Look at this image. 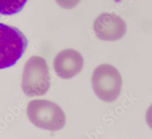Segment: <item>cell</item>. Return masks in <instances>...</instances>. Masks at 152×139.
I'll return each instance as SVG.
<instances>
[{"label":"cell","instance_id":"1","mask_svg":"<svg viewBox=\"0 0 152 139\" xmlns=\"http://www.w3.org/2000/svg\"><path fill=\"white\" fill-rule=\"evenodd\" d=\"M22 90L29 97L46 94L50 86V74L47 62L39 56H33L24 66Z\"/></svg>","mask_w":152,"mask_h":139},{"label":"cell","instance_id":"2","mask_svg":"<svg viewBox=\"0 0 152 139\" xmlns=\"http://www.w3.org/2000/svg\"><path fill=\"white\" fill-rule=\"evenodd\" d=\"M28 116L37 127L50 131H57L64 127L66 116L61 107L48 100L36 99L28 106Z\"/></svg>","mask_w":152,"mask_h":139},{"label":"cell","instance_id":"3","mask_svg":"<svg viewBox=\"0 0 152 139\" xmlns=\"http://www.w3.org/2000/svg\"><path fill=\"white\" fill-rule=\"evenodd\" d=\"M28 44L26 37L18 28L0 23V69L14 66Z\"/></svg>","mask_w":152,"mask_h":139},{"label":"cell","instance_id":"4","mask_svg":"<svg viewBox=\"0 0 152 139\" xmlns=\"http://www.w3.org/2000/svg\"><path fill=\"white\" fill-rule=\"evenodd\" d=\"M93 90L96 95L106 102H113L120 95L122 79L118 70L108 64L101 65L92 77Z\"/></svg>","mask_w":152,"mask_h":139},{"label":"cell","instance_id":"5","mask_svg":"<svg viewBox=\"0 0 152 139\" xmlns=\"http://www.w3.org/2000/svg\"><path fill=\"white\" fill-rule=\"evenodd\" d=\"M126 24L118 15L104 13L97 17L94 22L93 29L99 39L113 41L118 40L125 35Z\"/></svg>","mask_w":152,"mask_h":139},{"label":"cell","instance_id":"6","mask_svg":"<svg viewBox=\"0 0 152 139\" xmlns=\"http://www.w3.org/2000/svg\"><path fill=\"white\" fill-rule=\"evenodd\" d=\"M53 66L58 77L63 79H70L81 72L84 66V60L77 50L67 49L57 55Z\"/></svg>","mask_w":152,"mask_h":139},{"label":"cell","instance_id":"7","mask_svg":"<svg viewBox=\"0 0 152 139\" xmlns=\"http://www.w3.org/2000/svg\"><path fill=\"white\" fill-rule=\"evenodd\" d=\"M28 0H0V14L12 15L23 10Z\"/></svg>","mask_w":152,"mask_h":139},{"label":"cell","instance_id":"8","mask_svg":"<svg viewBox=\"0 0 152 139\" xmlns=\"http://www.w3.org/2000/svg\"><path fill=\"white\" fill-rule=\"evenodd\" d=\"M57 3L62 8L65 9H71L75 7L81 0H56Z\"/></svg>","mask_w":152,"mask_h":139},{"label":"cell","instance_id":"9","mask_svg":"<svg viewBox=\"0 0 152 139\" xmlns=\"http://www.w3.org/2000/svg\"><path fill=\"white\" fill-rule=\"evenodd\" d=\"M146 121L150 127L152 129V105L148 108L147 115H146Z\"/></svg>","mask_w":152,"mask_h":139}]
</instances>
